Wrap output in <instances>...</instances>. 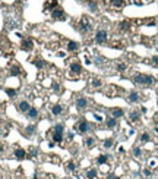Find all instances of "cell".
Masks as SVG:
<instances>
[{"label":"cell","mask_w":158,"mask_h":179,"mask_svg":"<svg viewBox=\"0 0 158 179\" xmlns=\"http://www.w3.org/2000/svg\"><path fill=\"white\" fill-rule=\"evenodd\" d=\"M154 76L151 75H146V73H136L133 76V82L136 85H141V87H151L154 84Z\"/></svg>","instance_id":"cell-1"},{"label":"cell","mask_w":158,"mask_h":179,"mask_svg":"<svg viewBox=\"0 0 158 179\" xmlns=\"http://www.w3.org/2000/svg\"><path fill=\"white\" fill-rule=\"evenodd\" d=\"M50 132H51L53 142H62L63 137H65V125L63 123H56Z\"/></svg>","instance_id":"cell-2"},{"label":"cell","mask_w":158,"mask_h":179,"mask_svg":"<svg viewBox=\"0 0 158 179\" xmlns=\"http://www.w3.org/2000/svg\"><path fill=\"white\" fill-rule=\"evenodd\" d=\"M76 29H78L81 34H88L92 29L89 19H88L86 16H84V18H82V19L79 21L78 24H76Z\"/></svg>","instance_id":"cell-3"},{"label":"cell","mask_w":158,"mask_h":179,"mask_svg":"<svg viewBox=\"0 0 158 179\" xmlns=\"http://www.w3.org/2000/svg\"><path fill=\"white\" fill-rule=\"evenodd\" d=\"M76 129H78L79 134H86L91 129V123L86 119H79V122L76 123Z\"/></svg>","instance_id":"cell-4"},{"label":"cell","mask_w":158,"mask_h":179,"mask_svg":"<svg viewBox=\"0 0 158 179\" xmlns=\"http://www.w3.org/2000/svg\"><path fill=\"white\" fill-rule=\"evenodd\" d=\"M51 18L54 21H65L66 19L65 10H63L60 6H57L56 9H53V10H51Z\"/></svg>","instance_id":"cell-5"},{"label":"cell","mask_w":158,"mask_h":179,"mask_svg":"<svg viewBox=\"0 0 158 179\" xmlns=\"http://www.w3.org/2000/svg\"><path fill=\"white\" fill-rule=\"evenodd\" d=\"M94 41L98 43V44H104L105 41H107V31H105V29H98V31L95 33Z\"/></svg>","instance_id":"cell-6"},{"label":"cell","mask_w":158,"mask_h":179,"mask_svg":"<svg viewBox=\"0 0 158 179\" xmlns=\"http://www.w3.org/2000/svg\"><path fill=\"white\" fill-rule=\"evenodd\" d=\"M88 106H89V101H88L86 97L81 95V97L76 99V109H78V110H85Z\"/></svg>","instance_id":"cell-7"},{"label":"cell","mask_w":158,"mask_h":179,"mask_svg":"<svg viewBox=\"0 0 158 179\" xmlns=\"http://www.w3.org/2000/svg\"><path fill=\"white\" fill-rule=\"evenodd\" d=\"M81 72H82V65L79 63V60H72L70 62V73L79 75Z\"/></svg>","instance_id":"cell-8"},{"label":"cell","mask_w":158,"mask_h":179,"mask_svg":"<svg viewBox=\"0 0 158 179\" xmlns=\"http://www.w3.org/2000/svg\"><path fill=\"white\" fill-rule=\"evenodd\" d=\"M16 109H18V112H21V113H26L31 109V104H29L26 100H21L19 103L16 104Z\"/></svg>","instance_id":"cell-9"},{"label":"cell","mask_w":158,"mask_h":179,"mask_svg":"<svg viewBox=\"0 0 158 179\" xmlns=\"http://www.w3.org/2000/svg\"><path fill=\"white\" fill-rule=\"evenodd\" d=\"M34 47V43L31 38H22V43H21V49L24 50V52H29V50H32Z\"/></svg>","instance_id":"cell-10"},{"label":"cell","mask_w":158,"mask_h":179,"mask_svg":"<svg viewBox=\"0 0 158 179\" xmlns=\"http://www.w3.org/2000/svg\"><path fill=\"white\" fill-rule=\"evenodd\" d=\"M26 156H28V153H26L24 148H21V147H18V148L13 151V157L16 160H25Z\"/></svg>","instance_id":"cell-11"},{"label":"cell","mask_w":158,"mask_h":179,"mask_svg":"<svg viewBox=\"0 0 158 179\" xmlns=\"http://www.w3.org/2000/svg\"><path fill=\"white\" fill-rule=\"evenodd\" d=\"M79 49H81V44H79L78 41H73V40H69V41H67V52H70V53H75V52H78Z\"/></svg>","instance_id":"cell-12"},{"label":"cell","mask_w":158,"mask_h":179,"mask_svg":"<svg viewBox=\"0 0 158 179\" xmlns=\"http://www.w3.org/2000/svg\"><path fill=\"white\" fill-rule=\"evenodd\" d=\"M35 132H37V126L35 125H28L25 129H24V135L28 137V138H32L34 135H35Z\"/></svg>","instance_id":"cell-13"},{"label":"cell","mask_w":158,"mask_h":179,"mask_svg":"<svg viewBox=\"0 0 158 179\" xmlns=\"http://www.w3.org/2000/svg\"><path fill=\"white\" fill-rule=\"evenodd\" d=\"M110 113H111V118H114V119H118V118L125 116V110L120 109V107H113V109H110Z\"/></svg>","instance_id":"cell-14"},{"label":"cell","mask_w":158,"mask_h":179,"mask_svg":"<svg viewBox=\"0 0 158 179\" xmlns=\"http://www.w3.org/2000/svg\"><path fill=\"white\" fill-rule=\"evenodd\" d=\"M118 125V120L114 119V118H107V120H105V126H107V129H116Z\"/></svg>","instance_id":"cell-15"},{"label":"cell","mask_w":158,"mask_h":179,"mask_svg":"<svg viewBox=\"0 0 158 179\" xmlns=\"http://www.w3.org/2000/svg\"><path fill=\"white\" fill-rule=\"evenodd\" d=\"M25 115H26V118H28L29 120H35L37 118H38L40 113H38V109H35V107H31V109H29V110H28Z\"/></svg>","instance_id":"cell-16"},{"label":"cell","mask_w":158,"mask_h":179,"mask_svg":"<svg viewBox=\"0 0 158 179\" xmlns=\"http://www.w3.org/2000/svg\"><path fill=\"white\" fill-rule=\"evenodd\" d=\"M108 6L114 7V9H122L125 6V0H108Z\"/></svg>","instance_id":"cell-17"},{"label":"cell","mask_w":158,"mask_h":179,"mask_svg":"<svg viewBox=\"0 0 158 179\" xmlns=\"http://www.w3.org/2000/svg\"><path fill=\"white\" fill-rule=\"evenodd\" d=\"M142 100V97H141V94L136 93V91H130L129 93V101L130 103H139Z\"/></svg>","instance_id":"cell-18"},{"label":"cell","mask_w":158,"mask_h":179,"mask_svg":"<svg viewBox=\"0 0 158 179\" xmlns=\"http://www.w3.org/2000/svg\"><path fill=\"white\" fill-rule=\"evenodd\" d=\"M59 6V2L57 0H47L46 5H44V10H53V9H56V7Z\"/></svg>","instance_id":"cell-19"},{"label":"cell","mask_w":158,"mask_h":179,"mask_svg":"<svg viewBox=\"0 0 158 179\" xmlns=\"http://www.w3.org/2000/svg\"><path fill=\"white\" fill-rule=\"evenodd\" d=\"M97 175H98V172H97V169H95V167H89V169L85 172L86 179H95L97 178Z\"/></svg>","instance_id":"cell-20"},{"label":"cell","mask_w":158,"mask_h":179,"mask_svg":"<svg viewBox=\"0 0 158 179\" xmlns=\"http://www.w3.org/2000/svg\"><path fill=\"white\" fill-rule=\"evenodd\" d=\"M129 29H130V24H129L127 21H123V22L118 24V31H120V33H127Z\"/></svg>","instance_id":"cell-21"},{"label":"cell","mask_w":158,"mask_h":179,"mask_svg":"<svg viewBox=\"0 0 158 179\" xmlns=\"http://www.w3.org/2000/svg\"><path fill=\"white\" fill-rule=\"evenodd\" d=\"M51 113L54 116H60V115L63 113V106H62V104H54V106L51 107Z\"/></svg>","instance_id":"cell-22"},{"label":"cell","mask_w":158,"mask_h":179,"mask_svg":"<svg viewBox=\"0 0 158 179\" xmlns=\"http://www.w3.org/2000/svg\"><path fill=\"white\" fill-rule=\"evenodd\" d=\"M129 119H130L132 122H138V120L141 119V112H138V110H132V112L129 113Z\"/></svg>","instance_id":"cell-23"},{"label":"cell","mask_w":158,"mask_h":179,"mask_svg":"<svg viewBox=\"0 0 158 179\" xmlns=\"http://www.w3.org/2000/svg\"><path fill=\"white\" fill-rule=\"evenodd\" d=\"M9 72H10V75L18 76V75H21V73H22V69L19 68V65H12V66H10V69H9Z\"/></svg>","instance_id":"cell-24"},{"label":"cell","mask_w":158,"mask_h":179,"mask_svg":"<svg viewBox=\"0 0 158 179\" xmlns=\"http://www.w3.org/2000/svg\"><path fill=\"white\" fill-rule=\"evenodd\" d=\"M107 161H108V154H101V156H98L95 159V163L97 165H105Z\"/></svg>","instance_id":"cell-25"},{"label":"cell","mask_w":158,"mask_h":179,"mask_svg":"<svg viewBox=\"0 0 158 179\" xmlns=\"http://www.w3.org/2000/svg\"><path fill=\"white\" fill-rule=\"evenodd\" d=\"M32 63H34V65H35L37 68H38V69H43V68H46V66H47L46 60L38 59V57H37V59H34V60H32Z\"/></svg>","instance_id":"cell-26"},{"label":"cell","mask_w":158,"mask_h":179,"mask_svg":"<svg viewBox=\"0 0 158 179\" xmlns=\"http://www.w3.org/2000/svg\"><path fill=\"white\" fill-rule=\"evenodd\" d=\"M95 142H97V139L94 137H89V138L85 139V147L86 148H92V147H95Z\"/></svg>","instance_id":"cell-27"},{"label":"cell","mask_w":158,"mask_h":179,"mask_svg":"<svg viewBox=\"0 0 158 179\" xmlns=\"http://www.w3.org/2000/svg\"><path fill=\"white\" fill-rule=\"evenodd\" d=\"M75 169H76V163L70 160L67 165H66V172H75Z\"/></svg>","instance_id":"cell-28"},{"label":"cell","mask_w":158,"mask_h":179,"mask_svg":"<svg viewBox=\"0 0 158 179\" xmlns=\"http://www.w3.org/2000/svg\"><path fill=\"white\" fill-rule=\"evenodd\" d=\"M113 146H114V139H113V138L105 139L104 142H103V147H104V148H107V150H108V148H111Z\"/></svg>","instance_id":"cell-29"},{"label":"cell","mask_w":158,"mask_h":179,"mask_svg":"<svg viewBox=\"0 0 158 179\" xmlns=\"http://www.w3.org/2000/svg\"><path fill=\"white\" fill-rule=\"evenodd\" d=\"M88 7H89V10H91V12H97L98 5H97V2H92V0H89V2H88Z\"/></svg>","instance_id":"cell-30"},{"label":"cell","mask_w":158,"mask_h":179,"mask_svg":"<svg viewBox=\"0 0 158 179\" xmlns=\"http://www.w3.org/2000/svg\"><path fill=\"white\" fill-rule=\"evenodd\" d=\"M5 91H6V94L10 97V99H15V97H16V94H18V91H16V90H13V88H6Z\"/></svg>","instance_id":"cell-31"},{"label":"cell","mask_w":158,"mask_h":179,"mask_svg":"<svg viewBox=\"0 0 158 179\" xmlns=\"http://www.w3.org/2000/svg\"><path fill=\"white\" fill-rule=\"evenodd\" d=\"M148 141H151V135L148 132H144L141 135V142H148Z\"/></svg>","instance_id":"cell-32"},{"label":"cell","mask_w":158,"mask_h":179,"mask_svg":"<svg viewBox=\"0 0 158 179\" xmlns=\"http://www.w3.org/2000/svg\"><path fill=\"white\" fill-rule=\"evenodd\" d=\"M133 156H135V157H141V156H142V150H141V148H139V147H133Z\"/></svg>","instance_id":"cell-33"},{"label":"cell","mask_w":158,"mask_h":179,"mask_svg":"<svg viewBox=\"0 0 158 179\" xmlns=\"http://www.w3.org/2000/svg\"><path fill=\"white\" fill-rule=\"evenodd\" d=\"M116 68H117V71H120V72H123V71H126V69H127V66H126L125 63H117V65H116Z\"/></svg>","instance_id":"cell-34"},{"label":"cell","mask_w":158,"mask_h":179,"mask_svg":"<svg viewBox=\"0 0 158 179\" xmlns=\"http://www.w3.org/2000/svg\"><path fill=\"white\" fill-rule=\"evenodd\" d=\"M92 85H94V88H97V87L101 85V81H100V80H94V81H92Z\"/></svg>","instance_id":"cell-35"},{"label":"cell","mask_w":158,"mask_h":179,"mask_svg":"<svg viewBox=\"0 0 158 179\" xmlns=\"http://www.w3.org/2000/svg\"><path fill=\"white\" fill-rule=\"evenodd\" d=\"M53 90H54L56 93H60V87H59L57 82H54V84H53Z\"/></svg>","instance_id":"cell-36"},{"label":"cell","mask_w":158,"mask_h":179,"mask_svg":"<svg viewBox=\"0 0 158 179\" xmlns=\"http://www.w3.org/2000/svg\"><path fill=\"white\" fill-rule=\"evenodd\" d=\"M144 175L145 176H151V170L149 169H144Z\"/></svg>","instance_id":"cell-37"},{"label":"cell","mask_w":158,"mask_h":179,"mask_svg":"<svg viewBox=\"0 0 158 179\" xmlns=\"http://www.w3.org/2000/svg\"><path fill=\"white\" fill-rule=\"evenodd\" d=\"M107 179H120V178H118V176H116V175H110Z\"/></svg>","instance_id":"cell-38"},{"label":"cell","mask_w":158,"mask_h":179,"mask_svg":"<svg viewBox=\"0 0 158 179\" xmlns=\"http://www.w3.org/2000/svg\"><path fill=\"white\" fill-rule=\"evenodd\" d=\"M3 151V144H2V142H0V153Z\"/></svg>","instance_id":"cell-39"},{"label":"cell","mask_w":158,"mask_h":179,"mask_svg":"<svg viewBox=\"0 0 158 179\" xmlns=\"http://www.w3.org/2000/svg\"><path fill=\"white\" fill-rule=\"evenodd\" d=\"M0 135H2V128H0Z\"/></svg>","instance_id":"cell-40"}]
</instances>
